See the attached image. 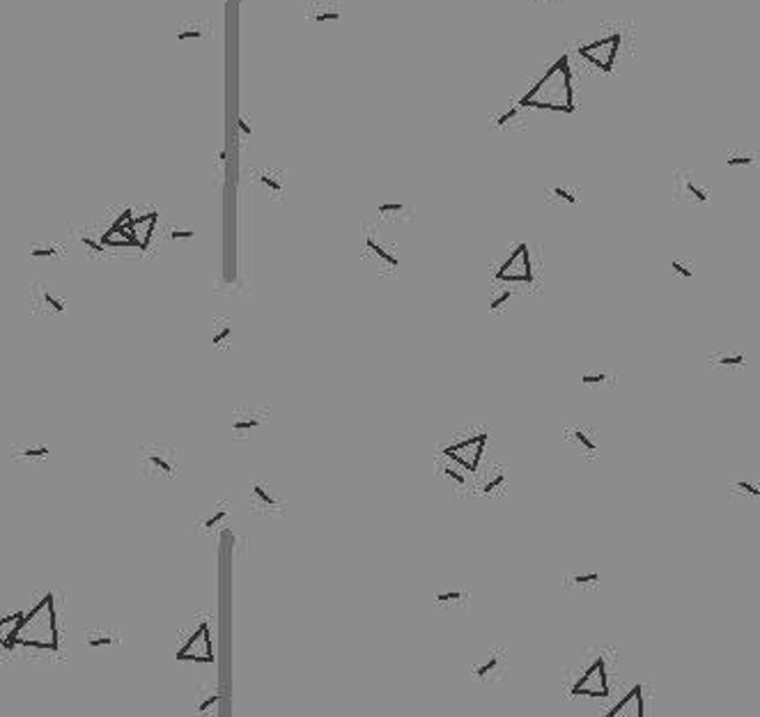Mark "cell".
Returning <instances> with one entry per match:
<instances>
[{
	"label": "cell",
	"mask_w": 760,
	"mask_h": 717,
	"mask_svg": "<svg viewBox=\"0 0 760 717\" xmlns=\"http://www.w3.org/2000/svg\"><path fill=\"white\" fill-rule=\"evenodd\" d=\"M581 384H586V386H614L616 377H614V373H607V370H597V373H583L581 375Z\"/></svg>",
	"instance_id": "23"
},
{
	"label": "cell",
	"mask_w": 760,
	"mask_h": 717,
	"mask_svg": "<svg viewBox=\"0 0 760 717\" xmlns=\"http://www.w3.org/2000/svg\"><path fill=\"white\" fill-rule=\"evenodd\" d=\"M195 237V233H193V230L191 228H175V230H172V233H170V239H193Z\"/></svg>",
	"instance_id": "37"
},
{
	"label": "cell",
	"mask_w": 760,
	"mask_h": 717,
	"mask_svg": "<svg viewBox=\"0 0 760 717\" xmlns=\"http://www.w3.org/2000/svg\"><path fill=\"white\" fill-rule=\"evenodd\" d=\"M673 200L682 205H705L710 200L707 186H703L689 170H675L673 175Z\"/></svg>",
	"instance_id": "6"
},
{
	"label": "cell",
	"mask_w": 760,
	"mask_h": 717,
	"mask_svg": "<svg viewBox=\"0 0 760 717\" xmlns=\"http://www.w3.org/2000/svg\"><path fill=\"white\" fill-rule=\"evenodd\" d=\"M48 456H51V449L42 442L12 446V460H19V463H42Z\"/></svg>",
	"instance_id": "16"
},
{
	"label": "cell",
	"mask_w": 760,
	"mask_h": 717,
	"mask_svg": "<svg viewBox=\"0 0 760 717\" xmlns=\"http://www.w3.org/2000/svg\"><path fill=\"white\" fill-rule=\"evenodd\" d=\"M312 19H315V21H338V19H340V12H336V10H331V12H322V14H315V16H312Z\"/></svg>",
	"instance_id": "38"
},
{
	"label": "cell",
	"mask_w": 760,
	"mask_h": 717,
	"mask_svg": "<svg viewBox=\"0 0 760 717\" xmlns=\"http://www.w3.org/2000/svg\"><path fill=\"white\" fill-rule=\"evenodd\" d=\"M16 648H26L32 653H60V623L53 593H46L35 607L23 612L14 634V650Z\"/></svg>",
	"instance_id": "1"
},
{
	"label": "cell",
	"mask_w": 760,
	"mask_h": 717,
	"mask_svg": "<svg viewBox=\"0 0 760 717\" xmlns=\"http://www.w3.org/2000/svg\"><path fill=\"white\" fill-rule=\"evenodd\" d=\"M569 695H588V697H609L611 695L604 650H597V655L593 657L588 669L576 678L572 690H569Z\"/></svg>",
	"instance_id": "4"
},
{
	"label": "cell",
	"mask_w": 760,
	"mask_h": 717,
	"mask_svg": "<svg viewBox=\"0 0 760 717\" xmlns=\"http://www.w3.org/2000/svg\"><path fill=\"white\" fill-rule=\"evenodd\" d=\"M602 582L600 573H588V575H569L565 577V587L569 589H597Z\"/></svg>",
	"instance_id": "22"
},
{
	"label": "cell",
	"mask_w": 760,
	"mask_h": 717,
	"mask_svg": "<svg viewBox=\"0 0 760 717\" xmlns=\"http://www.w3.org/2000/svg\"><path fill=\"white\" fill-rule=\"evenodd\" d=\"M671 271L675 276L684 278V281H689V278H693V269L689 262H682V260H673L671 262Z\"/></svg>",
	"instance_id": "30"
},
{
	"label": "cell",
	"mask_w": 760,
	"mask_h": 717,
	"mask_svg": "<svg viewBox=\"0 0 760 717\" xmlns=\"http://www.w3.org/2000/svg\"><path fill=\"white\" fill-rule=\"evenodd\" d=\"M251 506H253L255 513H260V510H267V513H283V508H285L283 501H278L274 494H271L267 488H264L262 483H255V485H253Z\"/></svg>",
	"instance_id": "13"
},
{
	"label": "cell",
	"mask_w": 760,
	"mask_h": 717,
	"mask_svg": "<svg viewBox=\"0 0 760 717\" xmlns=\"http://www.w3.org/2000/svg\"><path fill=\"white\" fill-rule=\"evenodd\" d=\"M120 641V632L118 630H111V628H92L85 632V644L90 648H109V646H115Z\"/></svg>",
	"instance_id": "18"
},
{
	"label": "cell",
	"mask_w": 760,
	"mask_h": 717,
	"mask_svg": "<svg viewBox=\"0 0 760 717\" xmlns=\"http://www.w3.org/2000/svg\"><path fill=\"white\" fill-rule=\"evenodd\" d=\"M177 451L170 444L152 442L140 446V476L152 481H170L177 476Z\"/></svg>",
	"instance_id": "3"
},
{
	"label": "cell",
	"mask_w": 760,
	"mask_h": 717,
	"mask_svg": "<svg viewBox=\"0 0 760 717\" xmlns=\"http://www.w3.org/2000/svg\"><path fill=\"white\" fill-rule=\"evenodd\" d=\"M506 671H508V657H506V650H501V648L487 650V653H483L481 660L471 664V676L483 683L503 681L506 678Z\"/></svg>",
	"instance_id": "7"
},
{
	"label": "cell",
	"mask_w": 760,
	"mask_h": 717,
	"mask_svg": "<svg viewBox=\"0 0 760 717\" xmlns=\"http://www.w3.org/2000/svg\"><path fill=\"white\" fill-rule=\"evenodd\" d=\"M457 600H467V593H460V591H445V593H436L434 603L436 605H455Z\"/></svg>",
	"instance_id": "29"
},
{
	"label": "cell",
	"mask_w": 760,
	"mask_h": 717,
	"mask_svg": "<svg viewBox=\"0 0 760 717\" xmlns=\"http://www.w3.org/2000/svg\"><path fill=\"white\" fill-rule=\"evenodd\" d=\"M32 290H35V296H32V306H35V308H42L44 313H57V315L67 310V303H64V299L55 296L46 285L32 287Z\"/></svg>",
	"instance_id": "15"
},
{
	"label": "cell",
	"mask_w": 760,
	"mask_h": 717,
	"mask_svg": "<svg viewBox=\"0 0 760 717\" xmlns=\"http://www.w3.org/2000/svg\"><path fill=\"white\" fill-rule=\"evenodd\" d=\"M32 258H57L60 255V249L55 244H44V246H32L30 249Z\"/></svg>",
	"instance_id": "28"
},
{
	"label": "cell",
	"mask_w": 760,
	"mask_h": 717,
	"mask_svg": "<svg viewBox=\"0 0 760 717\" xmlns=\"http://www.w3.org/2000/svg\"><path fill=\"white\" fill-rule=\"evenodd\" d=\"M260 182H262L264 186H267V189H271V191H274V193H283V184H280L278 179L271 177L269 172H264V175H260Z\"/></svg>",
	"instance_id": "34"
},
{
	"label": "cell",
	"mask_w": 760,
	"mask_h": 717,
	"mask_svg": "<svg viewBox=\"0 0 760 717\" xmlns=\"http://www.w3.org/2000/svg\"><path fill=\"white\" fill-rule=\"evenodd\" d=\"M219 702H221V697H219V695H209L207 699H205V702L198 704V713H200V715H212V713H216Z\"/></svg>",
	"instance_id": "31"
},
{
	"label": "cell",
	"mask_w": 760,
	"mask_h": 717,
	"mask_svg": "<svg viewBox=\"0 0 760 717\" xmlns=\"http://www.w3.org/2000/svg\"><path fill=\"white\" fill-rule=\"evenodd\" d=\"M621 42H623L621 35L614 32V35H607V37L593 39L588 44H581L579 55L583 60H588L590 64H595L597 69L611 71L618 60V53H621Z\"/></svg>",
	"instance_id": "5"
},
{
	"label": "cell",
	"mask_w": 760,
	"mask_h": 717,
	"mask_svg": "<svg viewBox=\"0 0 760 717\" xmlns=\"http://www.w3.org/2000/svg\"><path fill=\"white\" fill-rule=\"evenodd\" d=\"M131 221H115V224L106 230V233H102V244L104 246H138V239L134 235V230H131Z\"/></svg>",
	"instance_id": "11"
},
{
	"label": "cell",
	"mask_w": 760,
	"mask_h": 717,
	"mask_svg": "<svg viewBox=\"0 0 760 717\" xmlns=\"http://www.w3.org/2000/svg\"><path fill=\"white\" fill-rule=\"evenodd\" d=\"M618 715H625V717H643V715H646V704H643V688L641 685H634L630 692H627V697L623 699V702H618L614 711H609V717H618Z\"/></svg>",
	"instance_id": "12"
},
{
	"label": "cell",
	"mask_w": 760,
	"mask_h": 717,
	"mask_svg": "<svg viewBox=\"0 0 760 717\" xmlns=\"http://www.w3.org/2000/svg\"><path fill=\"white\" fill-rule=\"evenodd\" d=\"M264 414H267V411H260L253 407L237 409L235 418H233V432L237 439H246V437L253 435V430H258V428L264 423Z\"/></svg>",
	"instance_id": "10"
},
{
	"label": "cell",
	"mask_w": 760,
	"mask_h": 717,
	"mask_svg": "<svg viewBox=\"0 0 760 717\" xmlns=\"http://www.w3.org/2000/svg\"><path fill=\"white\" fill-rule=\"evenodd\" d=\"M551 196H556L558 200H565V203H569V205H576V200H579L574 191H569V189H563V186H553V189H551Z\"/></svg>",
	"instance_id": "32"
},
{
	"label": "cell",
	"mask_w": 760,
	"mask_h": 717,
	"mask_svg": "<svg viewBox=\"0 0 760 717\" xmlns=\"http://www.w3.org/2000/svg\"><path fill=\"white\" fill-rule=\"evenodd\" d=\"M200 37H202V30H198V28L179 30V32H177V39H181V42H186V39H200Z\"/></svg>",
	"instance_id": "36"
},
{
	"label": "cell",
	"mask_w": 760,
	"mask_h": 717,
	"mask_svg": "<svg viewBox=\"0 0 760 717\" xmlns=\"http://www.w3.org/2000/svg\"><path fill=\"white\" fill-rule=\"evenodd\" d=\"M81 244H83L85 249L95 251L97 255H104V253H106V246H104L102 242H97V239H92V237H85V235H81Z\"/></svg>",
	"instance_id": "33"
},
{
	"label": "cell",
	"mask_w": 760,
	"mask_h": 717,
	"mask_svg": "<svg viewBox=\"0 0 760 717\" xmlns=\"http://www.w3.org/2000/svg\"><path fill=\"white\" fill-rule=\"evenodd\" d=\"M230 338H233V327H230L228 322H221L219 332H214L212 343H214V348H223V345H228Z\"/></svg>",
	"instance_id": "27"
},
{
	"label": "cell",
	"mask_w": 760,
	"mask_h": 717,
	"mask_svg": "<svg viewBox=\"0 0 760 717\" xmlns=\"http://www.w3.org/2000/svg\"><path fill=\"white\" fill-rule=\"evenodd\" d=\"M366 246H368V251H373V253L377 255L379 260H384L388 267H393V269L398 267V258H395L393 253H388V251L384 249V246H379V244L375 242V237H373V235H368V239H366Z\"/></svg>",
	"instance_id": "24"
},
{
	"label": "cell",
	"mask_w": 760,
	"mask_h": 717,
	"mask_svg": "<svg viewBox=\"0 0 760 717\" xmlns=\"http://www.w3.org/2000/svg\"><path fill=\"white\" fill-rule=\"evenodd\" d=\"M728 494L731 497H742V499H760V483L747 481V478H738V481L728 483Z\"/></svg>",
	"instance_id": "21"
},
{
	"label": "cell",
	"mask_w": 760,
	"mask_h": 717,
	"mask_svg": "<svg viewBox=\"0 0 760 717\" xmlns=\"http://www.w3.org/2000/svg\"><path fill=\"white\" fill-rule=\"evenodd\" d=\"M379 212L386 214V212H402V203H384L379 205Z\"/></svg>",
	"instance_id": "39"
},
{
	"label": "cell",
	"mask_w": 760,
	"mask_h": 717,
	"mask_svg": "<svg viewBox=\"0 0 760 717\" xmlns=\"http://www.w3.org/2000/svg\"><path fill=\"white\" fill-rule=\"evenodd\" d=\"M228 515H230V501H221L219 506H214V513L209 517H205L202 522H198V531L212 533L214 529H219V526L228 520Z\"/></svg>",
	"instance_id": "19"
},
{
	"label": "cell",
	"mask_w": 760,
	"mask_h": 717,
	"mask_svg": "<svg viewBox=\"0 0 760 717\" xmlns=\"http://www.w3.org/2000/svg\"><path fill=\"white\" fill-rule=\"evenodd\" d=\"M726 163H728L731 168H754V166H760V152H756V150H735V152H728V156H726Z\"/></svg>",
	"instance_id": "20"
},
{
	"label": "cell",
	"mask_w": 760,
	"mask_h": 717,
	"mask_svg": "<svg viewBox=\"0 0 760 717\" xmlns=\"http://www.w3.org/2000/svg\"><path fill=\"white\" fill-rule=\"evenodd\" d=\"M506 483H508V476H506V472H497V476H494V478H490V481H487V483L483 485V488H481V492H483V494H487V497H490V494H494V492H501V490H506Z\"/></svg>",
	"instance_id": "25"
},
{
	"label": "cell",
	"mask_w": 760,
	"mask_h": 717,
	"mask_svg": "<svg viewBox=\"0 0 760 717\" xmlns=\"http://www.w3.org/2000/svg\"><path fill=\"white\" fill-rule=\"evenodd\" d=\"M519 106L524 109H542L556 113L574 111V90H572V69L567 55H560L547 69V74L522 97Z\"/></svg>",
	"instance_id": "2"
},
{
	"label": "cell",
	"mask_w": 760,
	"mask_h": 717,
	"mask_svg": "<svg viewBox=\"0 0 760 717\" xmlns=\"http://www.w3.org/2000/svg\"><path fill=\"white\" fill-rule=\"evenodd\" d=\"M508 299H510V290H503V292H499V294L490 301V308H492V310H499Z\"/></svg>",
	"instance_id": "35"
},
{
	"label": "cell",
	"mask_w": 760,
	"mask_h": 717,
	"mask_svg": "<svg viewBox=\"0 0 760 717\" xmlns=\"http://www.w3.org/2000/svg\"><path fill=\"white\" fill-rule=\"evenodd\" d=\"M237 127H239V131H242V134H244V136H251V134H253V129H251V127H249V122H246V120H244V118H242V120H239V122H237Z\"/></svg>",
	"instance_id": "40"
},
{
	"label": "cell",
	"mask_w": 760,
	"mask_h": 717,
	"mask_svg": "<svg viewBox=\"0 0 760 717\" xmlns=\"http://www.w3.org/2000/svg\"><path fill=\"white\" fill-rule=\"evenodd\" d=\"M565 439L572 444L576 453H581L586 460H597L602 453L600 430L593 425H574L565 430Z\"/></svg>",
	"instance_id": "8"
},
{
	"label": "cell",
	"mask_w": 760,
	"mask_h": 717,
	"mask_svg": "<svg viewBox=\"0 0 760 717\" xmlns=\"http://www.w3.org/2000/svg\"><path fill=\"white\" fill-rule=\"evenodd\" d=\"M23 619V612H14V614H7L0 619V648L3 650H14V634H16V628H19V623Z\"/></svg>",
	"instance_id": "17"
},
{
	"label": "cell",
	"mask_w": 760,
	"mask_h": 717,
	"mask_svg": "<svg viewBox=\"0 0 760 717\" xmlns=\"http://www.w3.org/2000/svg\"><path fill=\"white\" fill-rule=\"evenodd\" d=\"M439 472H441V474H443L445 478H448V481H450L452 485H455L457 490H462V488H469V481H467L464 476H462V472H460L457 467H448V465H445V467H439Z\"/></svg>",
	"instance_id": "26"
},
{
	"label": "cell",
	"mask_w": 760,
	"mask_h": 717,
	"mask_svg": "<svg viewBox=\"0 0 760 717\" xmlns=\"http://www.w3.org/2000/svg\"><path fill=\"white\" fill-rule=\"evenodd\" d=\"M747 366V352L745 350H721L710 357V368L719 370H742Z\"/></svg>",
	"instance_id": "14"
},
{
	"label": "cell",
	"mask_w": 760,
	"mask_h": 717,
	"mask_svg": "<svg viewBox=\"0 0 760 717\" xmlns=\"http://www.w3.org/2000/svg\"><path fill=\"white\" fill-rule=\"evenodd\" d=\"M499 281H531V255H528V246L519 244L508 262L499 269L497 274Z\"/></svg>",
	"instance_id": "9"
}]
</instances>
